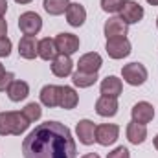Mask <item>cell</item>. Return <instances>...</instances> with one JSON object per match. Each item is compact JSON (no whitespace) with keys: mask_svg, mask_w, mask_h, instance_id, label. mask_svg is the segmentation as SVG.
<instances>
[{"mask_svg":"<svg viewBox=\"0 0 158 158\" xmlns=\"http://www.w3.org/2000/svg\"><path fill=\"white\" fill-rule=\"evenodd\" d=\"M22 155L24 158H76L77 147L66 125L46 121L24 138Z\"/></svg>","mask_w":158,"mask_h":158,"instance_id":"1","label":"cell"},{"mask_svg":"<svg viewBox=\"0 0 158 158\" xmlns=\"http://www.w3.org/2000/svg\"><path fill=\"white\" fill-rule=\"evenodd\" d=\"M30 127V121L24 118L22 112H0V136H20Z\"/></svg>","mask_w":158,"mask_h":158,"instance_id":"2","label":"cell"},{"mask_svg":"<svg viewBox=\"0 0 158 158\" xmlns=\"http://www.w3.org/2000/svg\"><path fill=\"white\" fill-rule=\"evenodd\" d=\"M121 76L131 86H140L147 81V68L142 63H129L121 68Z\"/></svg>","mask_w":158,"mask_h":158,"instance_id":"3","label":"cell"},{"mask_svg":"<svg viewBox=\"0 0 158 158\" xmlns=\"http://www.w3.org/2000/svg\"><path fill=\"white\" fill-rule=\"evenodd\" d=\"M19 28L24 35H37L42 28V19L35 11H26L19 17Z\"/></svg>","mask_w":158,"mask_h":158,"instance_id":"4","label":"cell"},{"mask_svg":"<svg viewBox=\"0 0 158 158\" xmlns=\"http://www.w3.org/2000/svg\"><path fill=\"white\" fill-rule=\"evenodd\" d=\"M105 50L109 53V57L112 59H123L131 53V42L127 37H114V39H107Z\"/></svg>","mask_w":158,"mask_h":158,"instance_id":"5","label":"cell"},{"mask_svg":"<svg viewBox=\"0 0 158 158\" xmlns=\"http://www.w3.org/2000/svg\"><path fill=\"white\" fill-rule=\"evenodd\" d=\"M119 136V127L114 123H103L96 127V142L99 145H112Z\"/></svg>","mask_w":158,"mask_h":158,"instance_id":"6","label":"cell"},{"mask_svg":"<svg viewBox=\"0 0 158 158\" xmlns=\"http://www.w3.org/2000/svg\"><path fill=\"white\" fill-rule=\"evenodd\" d=\"M119 13H121V20L125 24H136L143 19V7L134 0H127Z\"/></svg>","mask_w":158,"mask_h":158,"instance_id":"7","label":"cell"},{"mask_svg":"<svg viewBox=\"0 0 158 158\" xmlns=\"http://www.w3.org/2000/svg\"><path fill=\"white\" fill-rule=\"evenodd\" d=\"M55 46L57 52L63 55H72L79 50V39L74 33H59L55 37Z\"/></svg>","mask_w":158,"mask_h":158,"instance_id":"8","label":"cell"},{"mask_svg":"<svg viewBox=\"0 0 158 158\" xmlns=\"http://www.w3.org/2000/svg\"><path fill=\"white\" fill-rule=\"evenodd\" d=\"M101 64H103V59L96 52L85 53L83 57H79V61H77V68L81 72H86V74H98V70L101 68Z\"/></svg>","mask_w":158,"mask_h":158,"instance_id":"9","label":"cell"},{"mask_svg":"<svg viewBox=\"0 0 158 158\" xmlns=\"http://www.w3.org/2000/svg\"><path fill=\"white\" fill-rule=\"evenodd\" d=\"M131 114H132V121L145 125V123H149L151 119L155 118V107L151 103H147V101H138L132 107Z\"/></svg>","mask_w":158,"mask_h":158,"instance_id":"10","label":"cell"},{"mask_svg":"<svg viewBox=\"0 0 158 158\" xmlns=\"http://www.w3.org/2000/svg\"><path fill=\"white\" fill-rule=\"evenodd\" d=\"M76 132L83 145H92L96 142V123L90 119H81L76 127Z\"/></svg>","mask_w":158,"mask_h":158,"instance_id":"11","label":"cell"},{"mask_svg":"<svg viewBox=\"0 0 158 158\" xmlns=\"http://www.w3.org/2000/svg\"><path fill=\"white\" fill-rule=\"evenodd\" d=\"M105 37L107 39H114V37H125L129 31V24H125L121 20V17H112L105 22Z\"/></svg>","mask_w":158,"mask_h":158,"instance_id":"12","label":"cell"},{"mask_svg":"<svg viewBox=\"0 0 158 158\" xmlns=\"http://www.w3.org/2000/svg\"><path fill=\"white\" fill-rule=\"evenodd\" d=\"M96 112L103 118H112L118 112V99L110 96H101L96 101Z\"/></svg>","mask_w":158,"mask_h":158,"instance_id":"13","label":"cell"},{"mask_svg":"<svg viewBox=\"0 0 158 158\" xmlns=\"http://www.w3.org/2000/svg\"><path fill=\"white\" fill-rule=\"evenodd\" d=\"M19 53L24 59H35L39 55V40L33 35H24L19 42Z\"/></svg>","mask_w":158,"mask_h":158,"instance_id":"14","label":"cell"},{"mask_svg":"<svg viewBox=\"0 0 158 158\" xmlns=\"http://www.w3.org/2000/svg\"><path fill=\"white\" fill-rule=\"evenodd\" d=\"M72 68H74V63H72L70 55L59 53V55L52 61V72H53V76H57V77H66V76H70V74H72Z\"/></svg>","mask_w":158,"mask_h":158,"instance_id":"15","label":"cell"},{"mask_svg":"<svg viewBox=\"0 0 158 158\" xmlns=\"http://www.w3.org/2000/svg\"><path fill=\"white\" fill-rule=\"evenodd\" d=\"M66 20H68V24L74 26V28L83 26L85 20H86V9H85L79 2H70V6H68V9H66Z\"/></svg>","mask_w":158,"mask_h":158,"instance_id":"16","label":"cell"},{"mask_svg":"<svg viewBox=\"0 0 158 158\" xmlns=\"http://www.w3.org/2000/svg\"><path fill=\"white\" fill-rule=\"evenodd\" d=\"M59 94H61V86L57 85H46L40 90V103L48 109L59 107Z\"/></svg>","mask_w":158,"mask_h":158,"instance_id":"17","label":"cell"},{"mask_svg":"<svg viewBox=\"0 0 158 158\" xmlns=\"http://www.w3.org/2000/svg\"><path fill=\"white\" fill-rule=\"evenodd\" d=\"M101 94L103 96H110V98H118L123 90V83L121 79L116 76H107V77L101 81V86H99Z\"/></svg>","mask_w":158,"mask_h":158,"instance_id":"18","label":"cell"},{"mask_svg":"<svg viewBox=\"0 0 158 158\" xmlns=\"http://www.w3.org/2000/svg\"><path fill=\"white\" fill-rule=\"evenodd\" d=\"M6 92H7V96H9V99H11V101L19 103V101H22V99H26V98H28V94H30V86H28V83H26V81L15 79V81L9 85V88H7Z\"/></svg>","mask_w":158,"mask_h":158,"instance_id":"19","label":"cell"},{"mask_svg":"<svg viewBox=\"0 0 158 158\" xmlns=\"http://www.w3.org/2000/svg\"><path fill=\"white\" fill-rule=\"evenodd\" d=\"M147 138V127L142 125V123H136V121H131L127 125V140L134 145L138 143H143Z\"/></svg>","mask_w":158,"mask_h":158,"instance_id":"20","label":"cell"},{"mask_svg":"<svg viewBox=\"0 0 158 158\" xmlns=\"http://www.w3.org/2000/svg\"><path fill=\"white\" fill-rule=\"evenodd\" d=\"M79 96L72 86H61V94H59V107L64 110H70L77 105Z\"/></svg>","mask_w":158,"mask_h":158,"instance_id":"21","label":"cell"},{"mask_svg":"<svg viewBox=\"0 0 158 158\" xmlns=\"http://www.w3.org/2000/svg\"><path fill=\"white\" fill-rule=\"evenodd\" d=\"M57 55H59V52H57V46H55V39L44 37V39L39 40V57L40 59L53 61Z\"/></svg>","mask_w":158,"mask_h":158,"instance_id":"22","label":"cell"},{"mask_svg":"<svg viewBox=\"0 0 158 158\" xmlns=\"http://www.w3.org/2000/svg\"><path fill=\"white\" fill-rule=\"evenodd\" d=\"M42 6H44L46 13L57 17V15L66 13V9H68V6H70V0H44Z\"/></svg>","mask_w":158,"mask_h":158,"instance_id":"23","label":"cell"},{"mask_svg":"<svg viewBox=\"0 0 158 158\" xmlns=\"http://www.w3.org/2000/svg\"><path fill=\"white\" fill-rule=\"evenodd\" d=\"M96 81H98V74H86V72H81V70L72 74V83L76 86H79V88H88Z\"/></svg>","mask_w":158,"mask_h":158,"instance_id":"24","label":"cell"},{"mask_svg":"<svg viewBox=\"0 0 158 158\" xmlns=\"http://www.w3.org/2000/svg\"><path fill=\"white\" fill-rule=\"evenodd\" d=\"M22 114H24V118L31 123V121H37V119L42 116V109H40L39 103L33 101V103H28V105L22 109Z\"/></svg>","mask_w":158,"mask_h":158,"instance_id":"25","label":"cell"},{"mask_svg":"<svg viewBox=\"0 0 158 158\" xmlns=\"http://www.w3.org/2000/svg\"><path fill=\"white\" fill-rule=\"evenodd\" d=\"M125 2L127 0H101V9L107 13H118V11H121Z\"/></svg>","mask_w":158,"mask_h":158,"instance_id":"26","label":"cell"},{"mask_svg":"<svg viewBox=\"0 0 158 158\" xmlns=\"http://www.w3.org/2000/svg\"><path fill=\"white\" fill-rule=\"evenodd\" d=\"M107 158H131V153H129V149H127V147L119 145V147H116L112 153H109Z\"/></svg>","mask_w":158,"mask_h":158,"instance_id":"27","label":"cell"},{"mask_svg":"<svg viewBox=\"0 0 158 158\" xmlns=\"http://www.w3.org/2000/svg\"><path fill=\"white\" fill-rule=\"evenodd\" d=\"M13 81H15V76H13L11 72H6V74L0 77V92H6Z\"/></svg>","mask_w":158,"mask_h":158,"instance_id":"28","label":"cell"},{"mask_svg":"<svg viewBox=\"0 0 158 158\" xmlns=\"http://www.w3.org/2000/svg\"><path fill=\"white\" fill-rule=\"evenodd\" d=\"M11 53V40L7 37H0V57H7Z\"/></svg>","mask_w":158,"mask_h":158,"instance_id":"29","label":"cell"},{"mask_svg":"<svg viewBox=\"0 0 158 158\" xmlns=\"http://www.w3.org/2000/svg\"><path fill=\"white\" fill-rule=\"evenodd\" d=\"M6 33H7V22L4 20V17L0 19V37H6Z\"/></svg>","mask_w":158,"mask_h":158,"instance_id":"30","label":"cell"},{"mask_svg":"<svg viewBox=\"0 0 158 158\" xmlns=\"http://www.w3.org/2000/svg\"><path fill=\"white\" fill-rule=\"evenodd\" d=\"M6 11H7V0H0V19L4 17Z\"/></svg>","mask_w":158,"mask_h":158,"instance_id":"31","label":"cell"},{"mask_svg":"<svg viewBox=\"0 0 158 158\" xmlns=\"http://www.w3.org/2000/svg\"><path fill=\"white\" fill-rule=\"evenodd\" d=\"M83 158H99V155H96V153H88V155H85Z\"/></svg>","mask_w":158,"mask_h":158,"instance_id":"32","label":"cell"},{"mask_svg":"<svg viewBox=\"0 0 158 158\" xmlns=\"http://www.w3.org/2000/svg\"><path fill=\"white\" fill-rule=\"evenodd\" d=\"M15 2H17V4H30L31 0H15Z\"/></svg>","mask_w":158,"mask_h":158,"instance_id":"33","label":"cell"},{"mask_svg":"<svg viewBox=\"0 0 158 158\" xmlns=\"http://www.w3.org/2000/svg\"><path fill=\"white\" fill-rule=\"evenodd\" d=\"M4 74H6V70H4V64H2V63H0V77H2V76H4Z\"/></svg>","mask_w":158,"mask_h":158,"instance_id":"34","label":"cell"},{"mask_svg":"<svg viewBox=\"0 0 158 158\" xmlns=\"http://www.w3.org/2000/svg\"><path fill=\"white\" fill-rule=\"evenodd\" d=\"M147 4H151V6H158V0H147Z\"/></svg>","mask_w":158,"mask_h":158,"instance_id":"35","label":"cell"},{"mask_svg":"<svg viewBox=\"0 0 158 158\" xmlns=\"http://www.w3.org/2000/svg\"><path fill=\"white\" fill-rule=\"evenodd\" d=\"M155 147H156V151H158V134L155 136Z\"/></svg>","mask_w":158,"mask_h":158,"instance_id":"36","label":"cell"},{"mask_svg":"<svg viewBox=\"0 0 158 158\" xmlns=\"http://www.w3.org/2000/svg\"><path fill=\"white\" fill-rule=\"evenodd\" d=\"M156 26H158V19H156Z\"/></svg>","mask_w":158,"mask_h":158,"instance_id":"37","label":"cell"}]
</instances>
